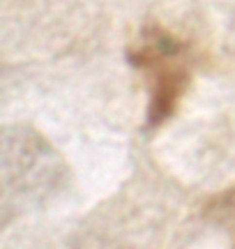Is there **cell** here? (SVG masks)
<instances>
[{"instance_id": "obj_1", "label": "cell", "mask_w": 235, "mask_h": 249, "mask_svg": "<svg viewBox=\"0 0 235 249\" xmlns=\"http://www.w3.org/2000/svg\"><path fill=\"white\" fill-rule=\"evenodd\" d=\"M2 217L28 213L51 201L67 182V166L51 143L28 124H7L0 134Z\"/></svg>"}, {"instance_id": "obj_2", "label": "cell", "mask_w": 235, "mask_h": 249, "mask_svg": "<svg viewBox=\"0 0 235 249\" xmlns=\"http://www.w3.org/2000/svg\"><path fill=\"white\" fill-rule=\"evenodd\" d=\"M127 60L143 74L148 86L145 127H159L173 118L189 86L194 71V51L189 42L180 39L168 28L148 23L134 44H129Z\"/></svg>"}, {"instance_id": "obj_3", "label": "cell", "mask_w": 235, "mask_h": 249, "mask_svg": "<svg viewBox=\"0 0 235 249\" xmlns=\"http://www.w3.org/2000/svg\"><path fill=\"white\" fill-rule=\"evenodd\" d=\"M203 214H205V219L215 222L221 229H226L231 233V238L235 240V185L226 192H221V194L212 196L208 205H205Z\"/></svg>"}]
</instances>
